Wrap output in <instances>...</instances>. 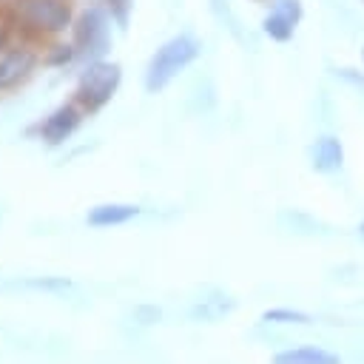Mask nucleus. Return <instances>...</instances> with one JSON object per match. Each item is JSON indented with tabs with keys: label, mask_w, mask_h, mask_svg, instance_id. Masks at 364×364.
Returning a JSON list of instances; mask_svg holds the SVG:
<instances>
[{
	"label": "nucleus",
	"mask_w": 364,
	"mask_h": 364,
	"mask_svg": "<svg viewBox=\"0 0 364 364\" xmlns=\"http://www.w3.org/2000/svg\"><path fill=\"white\" fill-rule=\"evenodd\" d=\"M273 9H276V11H282L284 17H290L293 23H299V20H301V3H299V0H276V3H273Z\"/></svg>",
	"instance_id": "nucleus-14"
},
{
	"label": "nucleus",
	"mask_w": 364,
	"mask_h": 364,
	"mask_svg": "<svg viewBox=\"0 0 364 364\" xmlns=\"http://www.w3.org/2000/svg\"><path fill=\"white\" fill-rule=\"evenodd\" d=\"M11 48V20L9 23H0V54Z\"/></svg>",
	"instance_id": "nucleus-15"
},
{
	"label": "nucleus",
	"mask_w": 364,
	"mask_h": 364,
	"mask_svg": "<svg viewBox=\"0 0 364 364\" xmlns=\"http://www.w3.org/2000/svg\"><path fill=\"white\" fill-rule=\"evenodd\" d=\"M358 230H361V236H364V222H361V228H358Z\"/></svg>",
	"instance_id": "nucleus-16"
},
{
	"label": "nucleus",
	"mask_w": 364,
	"mask_h": 364,
	"mask_svg": "<svg viewBox=\"0 0 364 364\" xmlns=\"http://www.w3.org/2000/svg\"><path fill=\"white\" fill-rule=\"evenodd\" d=\"M196 57H199V40L196 37L176 34V37L165 40L154 51V57L148 60V68H145V88H148V94H159L162 88H168V82L182 68H188Z\"/></svg>",
	"instance_id": "nucleus-2"
},
{
	"label": "nucleus",
	"mask_w": 364,
	"mask_h": 364,
	"mask_svg": "<svg viewBox=\"0 0 364 364\" xmlns=\"http://www.w3.org/2000/svg\"><path fill=\"white\" fill-rule=\"evenodd\" d=\"M361 57H364V51H361Z\"/></svg>",
	"instance_id": "nucleus-18"
},
{
	"label": "nucleus",
	"mask_w": 364,
	"mask_h": 364,
	"mask_svg": "<svg viewBox=\"0 0 364 364\" xmlns=\"http://www.w3.org/2000/svg\"><path fill=\"white\" fill-rule=\"evenodd\" d=\"M6 3H11V0H0V6H6Z\"/></svg>",
	"instance_id": "nucleus-17"
},
{
	"label": "nucleus",
	"mask_w": 364,
	"mask_h": 364,
	"mask_svg": "<svg viewBox=\"0 0 364 364\" xmlns=\"http://www.w3.org/2000/svg\"><path fill=\"white\" fill-rule=\"evenodd\" d=\"M262 28H264V34L270 37V40H276V43H287L290 37H293V28H296V23L290 20V17H284L282 11H270L264 20H262Z\"/></svg>",
	"instance_id": "nucleus-10"
},
{
	"label": "nucleus",
	"mask_w": 364,
	"mask_h": 364,
	"mask_svg": "<svg viewBox=\"0 0 364 364\" xmlns=\"http://www.w3.org/2000/svg\"><path fill=\"white\" fill-rule=\"evenodd\" d=\"M102 6L108 9L111 20L125 31L128 28V20H131V9H134V0H102Z\"/></svg>",
	"instance_id": "nucleus-13"
},
{
	"label": "nucleus",
	"mask_w": 364,
	"mask_h": 364,
	"mask_svg": "<svg viewBox=\"0 0 364 364\" xmlns=\"http://www.w3.org/2000/svg\"><path fill=\"white\" fill-rule=\"evenodd\" d=\"M71 43L77 48V57L94 63V60H105L108 48H111V14L105 6L91 3L85 6L71 26Z\"/></svg>",
	"instance_id": "nucleus-4"
},
{
	"label": "nucleus",
	"mask_w": 364,
	"mask_h": 364,
	"mask_svg": "<svg viewBox=\"0 0 364 364\" xmlns=\"http://www.w3.org/2000/svg\"><path fill=\"white\" fill-rule=\"evenodd\" d=\"M119 82H122V65L119 63L94 60L80 71V80H77V88H74V102L82 111L97 114L102 105L111 102Z\"/></svg>",
	"instance_id": "nucleus-3"
},
{
	"label": "nucleus",
	"mask_w": 364,
	"mask_h": 364,
	"mask_svg": "<svg viewBox=\"0 0 364 364\" xmlns=\"http://www.w3.org/2000/svg\"><path fill=\"white\" fill-rule=\"evenodd\" d=\"M270 364H344V361H341V355H336L324 347L301 344V347H290V350L276 353Z\"/></svg>",
	"instance_id": "nucleus-8"
},
{
	"label": "nucleus",
	"mask_w": 364,
	"mask_h": 364,
	"mask_svg": "<svg viewBox=\"0 0 364 364\" xmlns=\"http://www.w3.org/2000/svg\"><path fill=\"white\" fill-rule=\"evenodd\" d=\"M40 54L31 46H11L0 54V94L20 88L37 68Z\"/></svg>",
	"instance_id": "nucleus-6"
},
{
	"label": "nucleus",
	"mask_w": 364,
	"mask_h": 364,
	"mask_svg": "<svg viewBox=\"0 0 364 364\" xmlns=\"http://www.w3.org/2000/svg\"><path fill=\"white\" fill-rule=\"evenodd\" d=\"M134 216H139L136 205H125V202H105V205H94L88 210V225L94 228H111V225H125Z\"/></svg>",
	"instance_id": "nucleus-9"
},
{
	"label": "nucleus",
	"mask_w": 364,
	"mask_h": 364,
	"mask_svg": "<svg viewBox=\"0 0 364 364\" xmlns=\"http://www.w3.org/2000/svg\"><path fill=\"white\" fill-rule=\"evenodd\" d=\"M310 162H313V171L318 173H333V171H341L344 165V145L341 139L336 136H318L310 148Z\"/></svg>",
	"instance_id": "nucleus-7"
},
{
	"label": "nucleus",
	"mask_w": 364,
	"mask_h": 364,
	"mask_svg": "<svg viewBox=\"0 0 364 364\" xmlns=\"http://www.w3.org/2000/svg\"><path fill=\"white\" fill-rule=\"evenodd\" d=\"M262 321L267 324H310L313 316L304 310H293V307H273L262 313Z\"/></svg>",
	"instance_id": "nucleus-11"
},
{
	"label": "nucleus",
	"mask_w": 364,
	"mask_h": 364,
	"mask_svg": "<svg viewBox=\"0 0 364 364\" xmlns=\"http://www.w3.org/2000/svg\"><path fill=\"white\" fill-rule=\"evenodd\" d=\"M6 9L11 14V26L34 37H57L71 28L77 17L71 0H11Z\"/></svg>",
	"instance_id": "nucleus-1"
},
{
	"label": "nucleus",
	"mask_w": 364,
	"mask_h": 364,
	"mask_svg": "<svg viewBox=\"0 0 364 364\" xmlns=\"http://www.w3.org/2000/svg\"><path fill=\"white\" fill-rule=\"evenodd\" d=\"M74 57H77L74 43H51V46L46 48V54H43V65L63 68V65H68Z\"/></svg>",
	"instance_id": "nucleus-12"
},
{
	"label": "nucleus",
	"mask_w": 364,
	"mask_h": 364,
	"mask_svg": "<svg viewBox=\"0 0 364 364\" xmlns=\"http://www.w3.org/2000/svg\"><path fill=\"white\" fill-rule=\"evenodd\" d=\"M82 114H85V111H82L77 102H63V105H57L48 117H43V119L31 128V134H37L46 145H63V142L80 128Z\"/></svg>",
	"instance_id": "nucleus-5"
}]
</instances>
